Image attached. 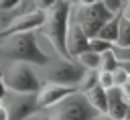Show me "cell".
<instances>
[{"mask_svg": "<svg viewBox=\"0 0 130 120\" xmlns=\"http://www.w3.org/2000/svg\"><path fill=\"white\" fill-rule=\"evenodd\" d=\"M95 2H100V0H79L81 6H89V4H95Z\"/></svg>", "mask_w": 130, "mask_h": 120, "instance_id": "obj_31", "label": "cell"}, {"mask_svg": "<svg viewBox=\"0 0 130 120\" xmlns=\"http://www.w3.org/2000/svg\"><path fill=\"white\" fill-rule=\"evenodd\" d=\"M0 57L8 61H22L28 65H39V67H45L51 61L49 55L41 49L35 31L16 33V35L0 39Z\"/></svg>", "mask_w": 130, "mask_h": 120, "instance_id": "obj_1", "label": "cell"}, {"mask_svg": "<svg viewBox=\"0 0 130 120\" xmlns=\"http://www.w3.org/2000/svg\"><path fill=\"white\" fill-rule=\"evenodd\" d=\"M8 96V92H6V87H4V79H2V67H0V98L4 100Z\"/></svg>", "mask_w": 130, "mask_h": 120, "instance_id": "obj_28", "label": "cell"}, {"mask_svg": "<svg viewBox=\"0 0 130 120\" xmlns=\"http://www.w3.org/2000/svg\"><path fill=\"white\" fill-rule=\"evenodd\" d=\"M55 2H57V0H35V6H37L39 10H49Z\"/></svg>", "mask_w": 130, "mask_h": 120, "instance_id": "obj_23", "label": "cell"}, {"mask_svg": "<svg viewBox=\"0 0 130 120\" xmlns=\"http://www.w3.org/2000/svg\"><path fill=\"white\" fill-rule=\"evenodd\" d=\"M22 0H0V10L6 12V10H14Z\"/></svg>", "mask_w": 130, "mask_h": 120, "instance_id": "obj_22", "label": "cell"}, {"mask_svg": "<svg viewBox=\"0 0 130 120\" xmlns=\"http://www.w3.org/2000/svg\"><path fill=\"white\" fill-rule=\"evenodd\" d=\"M73 92H75V87H67V85H59V83H51V81H47V83H43L41 89L35 94V98H37V106H39L41 110H49L51 106L59 104L63 98H67V96L73 94Z\"/></svg>", "mask_w": 130, "mask_h": 120, "instance_id": "obj_8", "label": "cell"}, {"mask_svg": "<svg viewBox=\"0 0 130 120\" xmlns=\"http://www.w3.org/2000/svg\"><path fill=\"white\" fill-rule=\"evenodd\" d=\"M114 45L112 43H108V41H104V39H100V37H91L89 39V51H93V53H104V51H108V49H112Z\"/></svg>", "mask_w": 130, "mask_h": 120, "instance_id": "obj_18", "label": "cell"}, {"mask_svg": "<svg viewBox=\"0 0 130 120\" xmlns=\"http://www.w3.org/2000/svg\"><path fill=\"white\" fill-rule=\"evenodd\" d=\"M112 51L118 57V61H130V47H118V45H114Z\"/></svg>", "mask_w": 130, "mask_h": 120, "instance_id": "obj_19", "label": "cell"}, {"mask_svg": "<svg viewBox=\"0 0 130 120\" xmlns=\"http://www.w3.org/2000/svg\"><path fill=\"white\" fill-rule=\"evenodd\" d=\"M118 67H122V69L130 75V61H118Z\"/></svg>", "mask_w": 130, "mask_h": 120, "instance_id": "obj_29", "label": "cell"}, {"mask_svg": "<svg viewBox=\"0 0 130 120\" xmlns=\"http://www.w3.org/2000/svg\"><path fill=\"white\" fill-rule=\"evenodd\" d=\"M2 79L6 92L10 94H37L43 85L32 65L22 61H12L8 69H2Z\"/></svg>", "mask_w": 130, "mask_h": 120, "instance_id": "obj_3", "label": "cell"}, {"mask_svg": "<svg viewBox=\"0 0 130 120\" xmlns=\"http://www.w3.org/2000/svg\"><path fill=\"white\" fill-rule=\"evenodd\" d=\"M43 69H45V79L47 81L67 85V87H75V89H77L81 77L87 71L75 59H65V57H59L57 61H49Z\"/></svg>", "mask_w": 130, "mask_h": 120, "instance_id": "obj_5", "label": "cell"}, {"mask_svg": "<svg viewBox=\"0 0 130 120\" xmlns=\"http://www.w3.org/2000/svg\"><path fill=\"white\" fill-rule=\"evenodd\" d=\"M65 47H67V55H69V59H75L77 55H81L83 51L89 49V37L79 28V24H77L71 16H69V26H67Z\"/></svg>", "mask_w": 130, "mask_h": 120, "instance_id": "obj_9", "label": "cell"}, {"mask_svg": "<svg viewBox=\"0 0 130 120\" xmlns=\"http://www.w3.org/2000/svg\"><path fill=\"white\" fill-rule=\"evenodd\" d=\"M118 24H120V12H116L112 18H108V20L102 24V28L98 31L95 37H100V39L116 45V41H118Z\"/></svg>", "mask_w": 130, "mask_h": 120, "instance_id": "obj_13", "label": "cell"}, {"mask_svg": "<svg viewBox=\"0 0 130 120\" xmlns=\"http://www.w3.org/2000/svg\"><path fill=\"white\" fill-rule=\"evenodd\" d=\"M106 94H108V110H106V114H110L112 118H118V120H126L128 102L124 100L120 87H112Z\"/></svg>", "mask_w": 130, "mask_h": 120, "instance_id": "obj_11", "label": "cell"}, {"mask_svg": "<svg viewBox=\"0 0 130 120\" xmlns=\"http://www.w3.org/2000/svg\"><path fill=\"white\" fill-rule=\"evenodd\" d=\"M118 47H130V20L120 14V24H118Z\"/></svg>", "mask_w": 130, "mask_h": 120, "instance_id": "obj_15", "label": "cell"}, {"mask_svg": "<svg viewBox=\"0 0 130 120\" xmlns=\"http://www.w3.org/2000/svg\"><path fill=\"white\" fill-rule=\"evenodd\" d=\"M102 2L106 4V8H108L112 14L120 12V10H122V6H124V0H102Z\"/></svg>", "mask_w": 130, "mask_h": 120, "instance_id": "obj_21", "label": "cell"}, {"mask_svg": "<svg viewBox=\"0 0 130 120\" xmlns=\"http://www.w3.org/2000/svg\"><path fill=\"white\" fill-rule=\"evenodd\" d=\"M69 16H71V2L69 0H57L49 10H47V18H45V35L51 41L53 49L57 51L59 57L69 59L67 55V47H65V39H67V26H69Z\"/></svg>", "mask_w": 130, "mask_h": 120, "instance_id": "obj_2", "label": "cell"}, {"mask_svg": "<svg viewBox=\"0 0 130 120\" xmlns=\"http://www.w3.org/2000/svg\"><path fill=\"white\" fill-rule=\"evenodd\" d=\"M120 14L130 20V0H124V6H122V10H120Z\"/></svg>", "mask_w": 130, "mask_h": 120, "instance_id": "obj_26", "label": "cell"}, {"mask_svg": "<svg viewBox=\"0 0 130 120\" xmlns=\"http://www.w3.org/2000/svg\"><path fill=\"white\" fill-rule=\"evenodd\" d=\"M126 120H130V102H128V110H126Z\"/></svg>", "mask_w": 130, "mask_h": 120, "instance_id": "obj_32", "label": "cell"}, {"mask_svg": "<svg viewBox=\"0 0 130 120\" xmlns=\"http://www.w3.org/2000/svg\"><path fill=\"white\" fill-rule=\"evenodd\" d=\"M98 112L89 106L85 96L81 92H73L67 98H63L59 104L49 108V118L51 120H93Z\"/></svg>", "mask_w": 130, "mask_h": 120, "instance_id": "obj_4", "label": "cell"}, {"mask_svg": "<svg viewBox=\"0 0 130 120\" xmlns=\"http://www.w3.org/2000/svg\"><path fill=\"white\" fill-rule=\"evenodd\" d=\"M0 106H2V98H0Z\"/></svg>", "mask_w": 130, "mask_h": 120, "instance_id": "obj_33", "label": "cell"}, {"mask_svg": "<svg viewBox=\"0 0 130 120\" xmlns=\"http://www.w3.org/2000/svg\"><path fill=\"white\" fill-rule=\"evenodd\" d=\"M114 14L106 8L104 2H95V4H89V6H71V18L79 24V28L91 39L98 35V31L102 28V24L112 18Z\"/></svg>", "mask_w": 130, "mask_h": 120, "instance_id": "obj_6", "label": "cell"}, {"mask_svg": "<svg viewBox=\"0 0 130 120\" xmlns=\"http://www.w3.org/2000/svg\"><path fill=\"white\" fill-rule=\"evenodd\" d=\"M77 63H81L85 69H100V53H93V51H83L81 55L75 57Z\"/></svg>", "mask_w": 130, "mask_h": 120, "instance_id": "obj_14", "label": "cell"}, {"mask_svg": "<svg viewBox=\"0 0 130 120\" xmlns=\"http://www.w3.org/2000/svg\"><path fill=\"white\" fill-rule=\"evenodd\" d=\"M24 120H51V118H49V114H43V112H35V114H30V116H26Z\"/></svg>", "mask_w": 130, "mask_h": 120, "instance_id": "obj_25", "label": "cell"}, {"mask_svg": "<svg viewBox=\"0 0 130 120\" xmlns=\"http://www.w3.org/2000/svg\"><path fill=\"white\" fill-rule=\"evenodd\" d=\"M93 120H118V118H112L110 114H98Z\"/></svg>", "mask_w": 130, "mask_h": 120, "instance_id": "obj_30", "label": "cell"}, {"mask_svg": "<svg viewBox=\"0 0 130 120\" xmlns=\"http://www.w3.org/2000/svg\"><path fill=\"white\" fill-rule=\"evenodd\" d=\"M0 120H10V112H8V108L4 104L0 106Z\"/></svg>", "mask_w": 130, "mask_h": 120, "instance_id": "obj_27", "label": "cell"}, {"mask_svg": "<svg viewBox=\"0 0 130 120\" xmlns=\"http://www.w3.org/2000/svg\"><path fill=\"white\" fill-rule=\"evenodd\" d=\"M98 83L108 92V89H112V87H116V83H114V73L112 71H104V69H98Z\"/></svg>", "mask_w": 130, "mask_h": 120, "instance_id": "obj_17", "label": "cell"}, {"mask_svg": "<svg viewBox=\"0 0 130 120\" xmlns=\"http://www.w3.org/2000/svg\"><path fill=\"white\" fill-rule=\"evenodd\" d=\"M120 92H122V96H124V100L126 102H130V77L120 85Z\"/></svg>", "mask_w": 130, "mask_h": 120, "instance_id": "obj_24", "label": "cell"}, {"mask_svg": "<svg viewBox=\"0 0 130 120\" xmlns=\"http://www.w3.org/2000/svg\"><path fill=\"white\" fill-rule=\"evenodd\" d=\"M112 49H114V47H112ZM112 49H108V51H104V53L100 55V69H104V71H114V69L118 67V57L114 55Z\"/></svg>", "mask_w": 130, "mask_h": 120, "instance_id": "obj_16", "label": "cell"}, {"mask_svg": "<svg viewBox=\"0 0 130 120\" xmlns=\"http://www.w3.org/2000/svg\"><path fill=\"white\" fill-rule=\"evenodd\" d=\"M112 73H114V83H116V87H120V85H122V83H124V81L130 77V75H128V73H126L122 67H116Z\"/></svg>", "mask_w": 130, "mask_h": 120, "instance_id": "obj_20", "label": "cell"}, {"mask_svg": "<svg viewBox=\"0 0 130 120\" xmlns=\"http://www.w3.org/2000/svg\"><path fill=\"white\" fill-rule=\"evenodd\" d=\"M47 18V10H39L35 8L32 12H24L20 16H16L14 20H10L4 28H0V39L16 35V33H28V31H37L45 24Z\"/></svg>", "mask_w": 130, "mask_h": 120, "instance_id": "obj_7", "label": "cell"}, {"mask_svg": "<svg viewBox=\"0 0 130 120\" xmlns=\"http://www.w3.org/2000/svg\"><path fill=\"white\" fill-rule=\"evenodd\" d=\"M12 96H14V100L6 106L10 112V120H24L26 116L41 110L37 106L35 94H12Z\"/></svg>", "mask_w": 130, "mask_h": 120, "instance_id": "obj_10", "label": "cell"}, {"mask_svg": "<svg viewBox=\"0 0 130 120\" xmlns=\"http://www.w3.org/2000/svg\"><path fill=\"white\" fill-rule=\"evenodd\" d=\"M81 94L85 96V100L89 102V106L98 114H106V110H108V94H106V89L100 83H95L93 87H89V89H85Z\"/></svg>", "mask_w": 130, "mask_h": 120, "instance_id": "obj_12", "label": "cell"}, {"mask_svg": "<svg viewBox=\"0 0 130 120\" xmlns=\"http://www.w3.org/2000/svg\"><path fill=\"white\" fill-rule=\"evenodd\" d=\"M100 2H102V0H100Z\"/></svg>", "mask_w": 130, "mask_h": 120, "instance_id": "obj_34", "label": "cell"}]
</instances>
